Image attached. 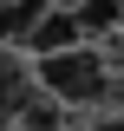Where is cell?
<instances>
[{
    "instance_id": "6da1fadb",
    "label": "cell",
    "mask_w": 124,
    "mask_h": 131,
    "mask_svg": "<svg viewBox=\"0 0 124 131\" xmlns=\"http://www.w3.org/2000/svg\"><path fill=\"white\" fill-rule=\"evenodd\" d=\"M39 66V85H46V98H59V105H98V98H111V59L98 46H65V52H46V59H33Z\"/></svg>"
},
{
    "instance_id": "7a4b0ae2",
    "label": "cell",
    "mask_w": 124,
    "mask_h": 131,
    "mask_svg": "<svg viewBox=\"0 0 124 131\" xmlns=\"http://www.w3.org/2000/svg\"><path fill=\"white\" fill-rule=\"evenodd\" d=\"M85 33H78V20H72V7H46V13L26 26V39L20 46L33 52V59H46V52H65V46H78Z\"/></svg>"
},
{
    "instance_id": "3957f363",
    "label": "cell",
    "mask_w": 124,
    "mask_h": 131,
    "mask_svg": "<svg viewBox=\"0 0 124 131\" xmlns=\"http://www.w3.org/2000/svg\"><path fill=\"white\" fill-rule=\"evenodd\" d=\"M26 92H33V79H26V66L0 52V125H13V112L26 105Z\"/></svg>"
},
{
    "instance_id": "277c9868",
    "label": "cell",
    "mask_w": 124,
    "mask_h": 131,
    "mask_svg": "<svg viewBox=\"0 0 124 131\" xmlns=\"http://www.w3.org/2000/svg\"><path fill=\"white\" fill-rule=\"evenodd\" d=\"M13 131H65V125H59V98L26 92V105L13 112Z\"/></svg>"
},
{
    "instance_id": "5b68a950",
    "label": "cell",
    "mask_w": 124,
    "mask_h": 131,
    "mask_svg": "<svg viewBox=\"0 0 124 131\" xmlns=\"http://www.w3.org/2000/svg\"><path fill=\"white\" fill-rule=\"evenodd\" d=\"M52 0H0V39H26V26L46 13Z\"/></svg>"
},
{
    "instance_id": "8992f818",
    "label": "cell",
    "mask_w": 124,
    "mask_h": 131,
    "mask_svg": "<svg viewBox=\"0 0 124 131\" xmlns=\"http://www.w3.org/2000/svg\"><path fill=\"white\" fill-rule=\"evenodd\" d=\"M118 13H124V0H78V7H72L78 33H111V26H118Z\"/></svg>"
}]
</instances>
